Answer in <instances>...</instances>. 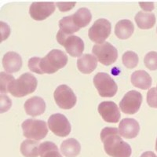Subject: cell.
I'll list each match as a JSON object with an SVG mask.
<instances>
[{
    "instance_id": "cell-21",
    "label": "cell",
    "mask_w": 157,
    "mask_h": 157,
    "mask_svg": "<svg viewBox=\"0 0 157 157\" xmlns=\"http://www.w3.org/2000/svg\"><path fill=\"white\" fill-rule=\"evenodd\" d=\"M136 24L141 29H150L155 24V16L153 13L139 11L135 15Z\"/></svg>"
},
{
    "instance_id": "cell-19",
    "label": "cell",
    "mask_w": 157,
    "mask_h": 157,
    "mask_svg": "<svg viewBox=\"0 0 157 157\" xmlns=\"http://www.w3.org/2000/svg\"><path fill=\"white\" fill-rule=\"evenodd\" d=\"M134 31V26L130 20H121L116 25L115 34L119 39H127L132 36Z\"/></svg>"
},
{
    "instance_id": "cell-34",
    "label": "cell",
    "mask_w": 157,
    "mask_h": 157,
    "mask_svg": "<svg viewBox=\"0 0 157 157\" xmlns=\"http://www.w3.org/2000/svg\"><path fill=\"white\" fill-rule=\"evenodd\" d=\"M140 157H157V155L151 151H147V152H143Z\"/></svg>"
},
{
    "instance_id": "cell-10",
    "label": "cell",
    "mask_w": 157,
    "mask_h": 157,
    "mask_svg": "<svg viewBox=\"0 0 157 157\" xmlns=\"http://www.w3.org/2000/svg\"><path fill=\"white\" fill-rule=\"evenodd\" d=\"M141 102V94L138 91L130 90L124 95L121 101L120 102V108L122 112L125 114H135L139 110Z\"/></svg>"
},
{
    "instance_id": "cell-5",
    "label": "cell",
    "mask_w": 157,
    "mask_h": 157,
    "mask_svg": "<svg viewBox=\"0 0 157 157\" xmlns=\"http://www.w3.org/2000/svg\"><path fill=\"white\" fill-rule=\"evenodd\" d=\"M57 40L71 57H80L84 50V43L82 39L76 36H67L59 30L57 34Z\"/></svg>"
},
{
    "instance_id": "cell-11",
    "label": "cell",
    "mask_w": 157,
    "mask_h": 157,
    "mask_svg": "<svg viewBox=\"0 0 157 157\" xmlns=\"http://www.w3.org/2000/svg\"><path fill=\"white\" fill-rule=\"evenodd\" d=\"M48 127L52 132L59 137H66L71 132V125L65 116L60 113L52 115L48 120Z\"/></svg>"
},
{
    "instance_id": "cell-7",
    "label": "cell",
    "mask_w": 157,
    "mask_h": 157,
    "mask_svg": "<svg viewBox=\"0 0 157 157\" xmlns=\"http://www.w3.org/2000/svg\"><path fill=\"white\" fill-rule=\"evenodd\" d=\"M92 52L98 61L106 66L114 63L118 57L117 50L109 42L95 44Z\"/></svg>"
},
{
    "instance_id": "cell-16",
    "label": "cell",
    "mask_w": 157,
    "mask_h": 157,
    "mask_svg": "<svg viewBox=\"0 0 157 157\" xmlns=\"http://www.w3.org/2000/svg\"><path fill=\"white\" fill-rule=\"evenodd\" d=\"M25 109L29 116H40L46 110V103L40 97H32L25 101Z\"/></svg>"
},
{
    "instance_id": "cell-18",
    "label": "cell",
    "mask_w": 157,
    "mask_h": 157,
    "mask_svg": "<svg viewBox=\"0 0 157 157\" xmlns=\"http://www.w3.org/2000/svg\"><path fill=\"white\" fill-rule=\"evenodd\" d=\"M130 79L135 87L140 88L141 90L149 89L152 83V78L149 74L144 70H137L133 72Z\"/></svg>"
},
{
    "instance_id": "cell-4",
    "label": "cell",
    "mask_w": 157,
    "mask_h": 157,
    "mask_svg": "<svg viewBox=\"0 0 157 157\" xmlns=\"http://www.w3.org/2000/svg\"><path fill=\"white\" fill-rule=\"evenodd\" d=\"M21 127L25 137L38 141L43 139L48 133L47 123L43 120L28 119L23 122Z\"/></svg>"
},
{
    "instance_id": "cell-23",
    "label": "cell",
    "mask_w": 157,
    "mask_h": 157,
    "mask_svg": "<svg viewBox=\"0 0 157 157\" xmlns=\"http://www.w3.org/2000/svg\"><path fill=\"white\" fill-rule=\"evenodd\" d=\"M72 19L75 25L78 28H84L88 25L92 19V15L87 8L82 7L78 9L76 12L72 15Z\"/></svg>"
},
{
    "instance_id": "cell-24",
    "label": "cell",
    "mask_w": 157,
    "mask_h": 157,
    "mask_svg": "<svg viewBox=\"0 0 157 157\" xmlns=\"http://www.w3.org/2000/svg\"><path fill=\"white\" fill-rule=\"evenodd\" d=\"M40 157H63L54 142L45 141L39 145Z\"/></svg>"
},
{
    "instance_id": "cell-12",
    "label": "cell",
    "mask_w": 157,
    "mask_h": 157,
    "mask_svg": "<svg viewBox=\"0 0 157 157\" xmlns=\"http://www.w3.org/2000/svg\"><path fill=\"white\" fill-rule=\"evenodd\" d=\"M55 4L50 2H35L31 5L29 14L36 21H43L55 11Z\"/></svg>"
},
{
    "instance_id": "cell-15",
    "label": "cell",
    "mask_w": 157,
    "mask_h": 157,
    "mask_svg": "<svg viewBox=\"0 0 157 157\" xmlns=\"http://www.w3.org/2000/svg\"><path fill=\"white\" fill-rule=\"evenodd\" d=\"M2 66L7 72H17L22 67L21 57L16 52H7L2 58Z\"/></svg>"
},
{
    "instance_id": "cell-13",
    "label": "cell",
    "mask_w": 157,
    "mask_h": 157,
    "mask_svg": "<svg viewBox=\"0 0 157 157\" xmlns=\"http://www.w3.org/2000/svg\"><path fill=\"white\" fill-rule=\"evenodd\" d=\"M98 113L102 119L108 123H118L121 117L120 109L113 101H103L99 104Z\"/></svg>"
},
{
    "instance_id": "cell-20",
    "label": "cell",
    "mask_w": 157,
    "mask_h": 157,
    "mask_svg": "<svg viewBox=\"0 0 157 157\" xmlns=\"http://www.w3.org/2000/svg\"><path fill=\"white\" fill-rule=\"evenodd\" d=\"M61 151L66 157H76L80 153L81 145L75 138H68L61 143Z\"/></svg>"
},
{
    "instance_id": "cell-26",
    "label": "cell",
    "mask_w": 157,
    "mask_h": 157,
    "mask_svg": "<svg viewBox=\"0 0 157 157\" xmlns=\"http://www.w3.org/2000/svg\"><path fill=\"white\" fill-rule=\"evenodd\" d=\"M123 63L127 68H134L138 64V56L133 51H127L123 55Z\"/></svg>"
},
{
    "instance_id": "cell-2",
    "label": "cell",
    "mask_w": 157,
    "mask_h": 157,
    "mask_svg": "<svg viewBox=\"0 0 157 157\" xmlns=\"http://www.w3.org/2000/svg\"><path fill=\"white\" fill-rule=\"evenodd\" d=\"M119 129L116 127H105L101 132V140L104 144L106 153L112 157H130L131 148L122 139Z\"/></svg>"
},
{
    "instance_id": "cell-31",
    "label": "cell",
    "mask_w": 157,
    "mask_h": 157,
    "mask_svg": "<svg viewBox=\"0 0 157 157\" xmlns=\"http://www.w3.org/2000/svg\"><path fill=\"white\" fill-rule=\"evenodd\" d=\"M0 25H1V34H2L1 41H3V40L7 39L8 36L10 34V29L7 24L4 23L3 21L0 22Z\"/></svg>"
},
{
    "instance_id": "cell-32",
    "label": "cell",
    "mask_w": 157,
    "mask_h": 157,
    "mask_svg": "<svg viewBox=\"0 0 157 157\" xmlns=\"http://www.w3.org/2000/svg\"><path fill=\"white\" fill-rule=\"evenodd\" d=\"M76 2H57V6L58 9L61 11H68L71 10L75 6Z\"/></svg>"
},
{
    "instance_id": "cell-33",
    "label": "cell",
    "mask_w": 157,
    "mask_h": 157,
    "mask_svg": "<svg viewBox=\"0 0 157 157\" xmlns=\"http://www.w3.org/2000/svg\"><path fill=\"white\" fill-rule=\"evenodd\" d=\"M139 4L141 6V9L145 11H148L149 13L150 11H152L155 8L153 2H140Z\"/></svg>"
},
{
    "instance_id": "cell-29",
    "label": "cell",
    "mask_w": 157,
    "mask_h": 157,
    "mask_svg": "<svg viewBox=\"0 0 157 157\" xmlns=\"http://www.w3.org/2000/svg\"><path fill=\"white\" fill-rule=\"evenodd\" d=\"M147 103L152 108L157 109V89L156 87L150 88L147 93Z\"/></svg>"
},
{
    "instance_id": "cell-3",
    "label": "cell",
    "mask_w": 157,
    "mask_h": 157,
    "mask_svg": "<svg viewBox=\"0 0 157 157\" xmlns=\"http://www.w3.org/2000/svg\"><path fill=\"white\" fill-rule=\"evenodd\" d=\"M37 79L32 74L24 73L10 83L9 92L13 97L22 98L33 93L37 87Z\"/></svg>"
},
{
    "instance_id": "cell-1",
    "label": "cell",
    "mask_w": 157,
    "mask_h": 157,
    "mask_svg": "<svg viewBox=\"0 0 157 157\" xmlns=\"http://www.w3.org/2000/svg\"><path fill=\"white\" fill-rule=\"evenodd\" d=\"M68 63V56L60 50H52L43 58L32 57L29 61V68L37 74H53L64 68Z\"/></svg>"
},
{
    "instance_id": "cell-28",
    "label": "cell",
    "mask_w": 157,
    "mask_h": 157,
    "mask_svg": "<svg viewBox=\"0 0 157 157\" xmlns=\"http://www.w3.org/2000/svg\"><path fill=\"white\" fill-rule=\"evenodd\" d=\"M144 63L145 67L151 71L157 70V52H148L144 58Z\"/></svg>"
},
{
    "instance_id": "cell-6",
    "label": "cell",
    "mask_w": 157,
    "mask_h": 157,
    "mask_svg": "<svg viewBox=\"0 0 157 157\" xmlns=\"http://www.w3.org/2000/svg\"><path fill=\"white\" fill-rule=\"evenodd\" d=\"M94 84L99 95L104 98H112L116 95L118 86L113 78L105 72H98L94 78Z\"/></svg>"
},
{
    "instance_id": "cell-8",
    "label": "cell",
    "mask_w": 157,
    "mask_h": 157,
    "mask_svg": "<svg viewBox=\"0 0 157 157\" xmlns=\"http://www.w3.org/2000/svg\"><path fill=\"white\" fill-rule=\"evenodd\" d=\"M57 105L63 109H71L75 105L77 98L73 90L67 85L57 86L54 94Z\"/></svg>"
},
{
    "instance_id": "cell-14",
    "label": "cell",
    "mask_w": 157,
    "mask_h": 157,
    "mask_svg": "<svg viewBox=\"0 0 157 157\" xmlns=\"http://www.w3.org/2000/svg\"><path fill=\"white\" fill-rule=\"evenodd\" d=\"M140 126L138 122L134 119L126 118L120 121L119 126V131L120 135L127 139L134 138L138 135Z\"/></svg>"
},
{
    "instance_id": "cell-30",
    "label": "cell",
    "mask_w": 157,
    "mask_h": 157,
    "mask_svg": "<svg viewBox=\"0 0 157 157\" xmlns=\"http://www.w3.org/2000/svg\"><path fill=\"white\" fill-rule=\"evenodd\" d=\"M10 99L6 95L1 94V113H4L10 109Z\"/></svg>"
},
{
    "instance_id": "cell-9",
    "label": "cell",
    "mask_w": 157,
    "mask_h": 157,
    "mask_svg": "<svg viewBox=\"0 0 157 157\" xmlns=\"http://www.w3.org/2000/svg\"><path fill=\"white\" fill-rule=\"evenodd\" d=\"M111 23L107 19L97 20L89 29V38L97 44L105 43V40L111 34Z\"/></svg>"
},
{
    "instance_id": "cell-27",
    "label": "cell",
    "mask_w": 157,
    "mask_h": 157,
    "mask_svg": "<svg viewBox=\"0 0 157 157\" xmlns=\"http://www.w3.org/2000/svg\"><path fill=\"white\" fill-rule=\"evenodd\" d=\"M14 80V77L11 75L10 74L6 73L4 71L0 72V91H1V93H8L10 85Z\"/></svg>"
},
{
    "instance_id": "cell-37",
    "label": "cell",
    "mask_w": 157,
    "mask_h": 157,
    "mask_svg": "<svg viewBox=\"0 0 157 157\" xmlns=\"http://www.w3.org/2000/svg\"><path fill=\"white\" fill-rule=\"evenodd\" d=\"M156 89H157V86H156Z\"/></svg>"
},
{
    "instance_id": "cell-35",
    "label": "cell",
    "mask_w": 157,
    "mask_h": 157,
    "mask_svg": "<svg viewBox=\"0 0 157 157\" xmlns=\"http://www.w3.org/2000/svg\"><path fill=\"white\" fill-rule=\"evenodd\" d=\"M155 150H156V152H157V138H156V141H155Z\"/></svg>"
},
{
    "instance_id": "cell-17",
    "label": "cell",
    "mask_w": 157,
    "mask_h": 157,
    "mask_svg": "<svg viewBox=\"0 0 157 157\" xmlns=\"http://www.w3.org/2000/svg\"><path fill=\"white\" fill-rule=\"evenodd\" d=\"M98 66V59L92 54H86L81 56L77 61V68L83 74H90Z\"/></svg>"
},
{
    "instance_id": "cell-36",
    "label": "cell",
    "mask_w": 157,
    "mask_h": 157,
    "mask_svg": "<svg viewBox=\"0 0 157 157\" xmlns=\"http://www.w3.org/2000/svg\"><path fill=\"white\" fill-rule=\"evenodd\" d=\"M156 32H157V29H156Z\"/></svg>"
},
{
    "instance_id": "cell-25",
    "label": "cell",
    "mask_w": 157,
    "mask_h": 157,
    "mask_svg": "<svg viewBox=\"0 0 157 157\" xmlns=\"http://www.w3.org/2000/svg\"><path fill=\"white\" fill-rule=\"evenodd\" d=\"M59 28L60 30L67 36H71V35L78 32L80 28H78L73 21L72 15L71 16H67L63 17L59 21Z\"/></svg>"
},
{
    "instance_id": "cell-22",
    "label": "cell",
    "mask_w": 157,
    "mask_h": 157,
    "mask_svg": "<svg viewBox=\"0 0 157 157\" xmlns=\"http://www.w3.org/2000/svg\"><path fill=\"white\" fill-rule=\"evenodd\" d=\"M39 142L36 140L27 139L21 145V152L25 157H38L39 155Z\"/></svg>"
}]
</instances>
